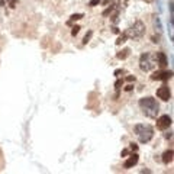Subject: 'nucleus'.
<instances>
[{
	"label": "nucleus",
	"instance_id": "9d476101",
	"mask_svg": "<svg viewBox=\"0 0 174 174\" xmlns=\"http://www.w3.org/2000/svg\"><path fill=\"white\" fill-rule=\"evenodd\" d=\"M173 149H168V151H166V153L162 154V162L164 164H170L171 161H173Z\"/></svg>",
	"mask_w": 174,
	"mask_h": 174
},
{
	"label": "nucleus",
	"instance_id": "423d86ee",
	"mask_svg": "<svg viewBox=\"0 0 174 174\" xmlns=\"http://www.w3.org/2000/svg\"><path fill=\"white\" fill-rule=\"evenodd\" d=\"M170 125H171V118L168 115H162L157 119V128L158 129H161V131L167 129Z\"/></svg>",
	"mask_w": 174,
	"mask_h": 174
},
{
	"label": "nucleus",
	"instance_id": "9b49d317",
	"mask_svg": "<svg viewBox=\"0 0 174 174\" xmlns=\"http://www.w3.org/2000/svg\"><path fill=\"white\" fill-rule=\"evenodd\" d=\"M129 54H131V49L129 48H125V49H122V51H119L118 54H116V58L118 59H125L129 57Z\"/></svg>",
	"mask_w": 174,
	"mask_h": 174
},
{
	"label": "nucleus",
	"instance_id": "ddd939ff",
	"mask_svg": "<svg viewBox=\"0 0 174 174\" xmlns=\"http://www.w3.org/2000/svg\"><path fill=\"white\" fill-rule=\"evenodd\" d=\"M126 38H128V35H126V34H123L122 36H119V39H118V41H116V45H120V44H123V42H125V39H126Z\"/></svg>",
	"mask_w": 174,
	"mask_h": 174
},
{
	"label": "nucleus",
	"instance_id": "f8f14e48",
	"mask_svg": "<svg viewBox=\"0 0 174 174\" xmlns=\"http://www.w3.org/2000/svg\"><path fill=\"white\" fill-rule=\"evenodd\" d=\"M81 17H83V15H81V13H77V15H73V16H71V19H70V21L67 22V25H71V23H73L74 21H78V19H81Z\"/></svg>",
	"mask_w": 174,
	"mask_h": 174
},
{
	"label": "nucleus",
	"instance_id": "6e6552de",
	"mask_svg": "<svg viewBox=\"0 0 174 174\" xmlns=\"http://www.w3.org/2000/svg\"><path fill=\"white\" fill-rule=\"evenodd\" d=\"M171 71H155L151 76V80H168L171 78Z\"/></svg>",
	"mask_w": 174,
	"mask_h": 174
},
{
	"label": "nucleus",
	"instance_id": "aec40b11",
	"mask_svg": "<svg viewBox=\"0 0 174 174\" xmlns=\"http://www.w3.org/2000/svg\"><path fill=\"white\" fill-rule=\"evenodd\" d=\"M99 3H100V0H93V2H90V6H96V4H99Z\"/></svg>",
	"mask_w": 174,
	"mask_h": 174
},
{
	"label": "nucleus",
	"instance_id": "39448f33",
	"mask_svg": "<svg viewBox=\"0 0 174 174\" xmlns=\"http://www.w3.org/2000/svg\"><path fill=\"white\" fill-rule=\"evenodd\" d=\"M157 96H158V99H161L162 102H168L171 99V92L167 86H161V87L157 90Z\"/></svg>",
	"mask_w": 174,
	"mask_h": 174
},
{
	"label": "nucleus",
	"instance_id": "4468645a",
	"mask_svg": "<svg viewBox=\"0 0 174 174\" xmlns=\"http://www.w3.org/2000/svg\"><path fill=\"white\" fill-rule=\"evenodd\" d=\"M92 35H93V32L90 31L89 34H87V35L84 36V39H83V44H84V45H86V44H89V42H90V38H92Z\"/></svg>",
	"mask_w": 174,
	"mask_h": 174
},
{
	"label": "nucleus",
	"instance_id": "393cba45",
	"mask_svg": "<svg viewBox=\"0 0 174 174\" xmlns=\"http://www.w3.org/2000/svg\"><path fill=\"white\" fill-rule=\"evenodd\" d=\"M126 80H128V81H132V80H135V77H132V76H129V77H128V78H126Z\"/></svg>",
	"mask_w": 174,
	"mask_h": 174
},
{
	"label": "nucleus",
	"instance_id": "1a4fd4ad",
	"mask_svg": "<svg viewBox=\"0 0 174 174\" xmlns=\"http://www.w3.org/2000/svg\"><path fill=\"white\" fill-rule=\"evenodd\" d=\"M138 160H139V157H138V154H132L131 157L128 158L126 161H125V164H123V167L125 168H132L134 166H136V162H138Z\"/></svg>",
	"mask_w": 174,
	"mask_h": 174
},
{
	"label": "nucleus",
	"instance_id": "a878e982",
	"mask_svg": "<svg viewBox=\"0 0 174 174\" xmlns=\"http://www.w3.org/2000/svg\"><path fill=\"white\" fill-rule=\"evenodd\" d=\"M145 2H148V3H149V2H153V0H145Z\"/></svg>",
	"mask_w": 174,
	"mask_h": 174
},
{
	"label": "nucleus",
	"instance_id": "f3484780",
	"mask_svg": "<svg viewBox=\"0 0 174 174\" xmlns=\"http://www.w3.org/2000/svg\"><path fill=\"white\" fill-rule=\"evenodd\" d=\"M168 31H170V38L173 39L174 35H173V21H170V25H168Z\"/></svg>",
	"mask_w": 174,
	"mask_h": 174
},
{
	"label": "nucleus",
	"instance_id": "7ed1b4c3",
	"mask_svg": "<svg viewBox=\"0 0 174 174\" xmlns=\"http://www.w3.org/2000/svg\"><path fill=\"white\" fill-rule=\"evenodd\" d=\"M125 34L128 35V38H131V39H141L145 35V25L141 21H138V22H135Z\"/></svg>",
	"mask_w": 174,
	"mask_h": 174
},
{
	"label": "nucleus",
	"instance_id": "b1692460",
	"mask_svg": "<svg viewBox=\"0 0 174 174\" xmlns=\"http://www.w3.org/2000/svg\"><path fill=\"white\" fill-rule=\"evenodd\" d=\"M120 73H122V70H116V71H115V76L119 77V74H120Z\"/></svg>",
	"mask_w": 174,
	"mask_h": 174
},
{
	"label": "nucleus",
	"instance_id": "f257e3e1",
	"mask_svg": "<svg viewBox=\"0 0 174 174\" xmlns=\"http://www.w3.org/2000/svg\"><path fill=\"white\" fill-rule=\"evenodd\" d=\"M139 107L142 109L145 116L148 118H157L158 112H160V106H158L157 100L154 97H142L139 100Z\"/></svg>",
	"mask_w": 174,
	"mask_h": 174
},
{
	"label": "nucleus",
	"instance_id": "f03ea898",
	"mask_svg": "<svg viewBox=\"0 0 174 174\" xmlns=\"http://www.w3.org/2000/svg\"><path fill=\"white\" fill-rule=\"evenodd\" d=\"M134 132H135L136 138H138V141H139L141 144H147V142H149L154 136V129H153L151 125H148V123H139V125H135Z\"/></svg>",
	"mask_w": 174,
	"mask_h": 174
},
{
	"label": "nucleus",
	"instance_id": "20e7f679",
	"mask_svg": "<svg viewBox=\"0 0 174 174\" xmlns=\"http://www.w3.org/2000/svg\"><path fill=\"white\" fill-rule=\"evenodd\" d=\"M155 67V59H154V55H151L149 52H144L139 58V68L142 71L148 73L151 71L153 68Z\"/></svg>",
	"mask_w": 174,
	"mask_h": 174
},
{
	"label": "nucleus",
	"instance_id": "6ab92c4d",
	"mask_svg": "<svg viewBox=\"0 0 174 174\" xmlns=\"http://www.w3.org/2000/svg\"><path fill=\"white\" fill-rule=\"evenodd\" d=\"M131 151H135V153H136V151H138V145H136V144H131Z\"/></svg>",
	"mask_w": 174,
	"mask_h": 174
},
{
	"label": "nucleus",
	"instance_id": "dca6fc26",
	"mask_svg": "<svg viewBox=\"0 0 174 174\" xmlns=\"http://www.w3.org/2000/svg\"><path fill=\"white\" fill-rule=\"evenodd\" d=\"M154 26H155L158 31L161 29V23H160V19H158V17H154Z\"/></svg>",
	"mask_w": 174,
	"mask_h": 174
},
{
	"label": "nucleus",
	"instance_id": "4be33fe9",
	"mask_svg": "<svg viewBox=\"0 0 174 174\" xmlns=\"http://www.w3.org/2000/svg\"><path fill=\"white\" fill-rule=\"evenodd\" d=\"M132 89H134V86H131V84H129V86H126V87H125V90H126V92H131Z\"/></svg>",
	"mask_w": 174,
	"mask_h": 174
},
{
	"label": "nucleus",
	"instance_id": "2eb2a0df",
	"mask_svg": "<svg viewBox=\"0 0 174 174\" xmlns=\"http://www.w3.org/2000/svg\"><path fill=\"white\" fill-rule=\"evenodd\" d=\"M78 32H80V26H78V25L73 26V31H71V35H73V36H76Z\"/></svg>",
	"mask_w": 174,
	"mask_h": 174
},
{
	"label": "nucleus",
	"instance_id": "a211bd4d",
	"mask_svg": "<svg viewBox=\"0 0 174 174\" xmlns=\"http://www.w3.org/2000/svg\"><path fill=\"white\" fill-rule=\"evenodd\" d=\"M122 83H123L122 80H118V81L115 83V87H116V89H120V86H122Z\"/></svg>",
	"mask_w": 174,
	"mask_h": 174
},
{
	"label": "nucleus",
	"instance_id": "412c9836",
	"mask_svg": "<svg viewBox=\"0 0 174 174\" xmlns=\"http://www.w3.org/2000/svg\"><path fill=\"white\" fill-rule=\"evenodd\" d=\"M16 2H17V0H9V3H10V6H12V7H15V6H16Z\"/></svg>",
	"mask_w": 174,
	"mask_h": 174
},
{
	"label": "nucleus",
	"instance_id": "0eeeda50",
	"mask_svg": "<svg viewBox=\"0 0 174 174\" xmlns=\"http://www.w3.org/2000/svg\"><path fill=\"white\" fill-rule=\"evenodd\" d=\"M154 59H155V64H157L160 68L167 67V64H168V61H167V55L164 54V52H155Z\"/></svg>",
	"mask_w": 174,
	"mask_h": 174
},
{
	"label": "nucleus",
	"instance_id": "5701e85b",
	"mask_svg": "<svg viewBox=\"0 0 174 174\" xmlns=\"http://www.w3.org/2000/svg\"><path fill=\"white\" fill-rule=\"evenodd\" d=\"M128 153H129V149H123V151H122V155L125 157V155H128Z\"/></svg>",
	"mask_w": 174,
	"mask_h": 174
}]
</instances>
